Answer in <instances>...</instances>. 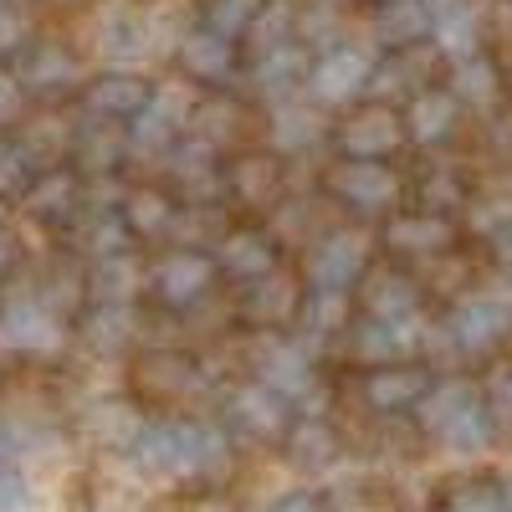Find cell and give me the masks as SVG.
Listing matches in <instances>:
<instances>
[{"instance_id": "6da1fadb", "label": "cell", "mask_w": 512, "mask_h": 512, "mask_svg": "<svg viewBox=\"0 0 512 512\" xmlns=\"http://www.w3.org/2000/svg\"><path fill=\"white\" fill-rule=\"evenodd\" d=\"M128 456L159 482H216L231 472V431L216 420H144Z\"/></svg>"}, {"instance_id": "7a4b0ae2", "label": "cell", "mask_w": 512, "mask_h": 512, "mask_svg": "<svg viewBox=\"0 0 512 512\" xmlns=\"http://www.w3.org/2000/svg\"><path fill=\"white\" fill-rule=\"evenodd\" d=\"M415 425L446 456H477L497 436V420L482 400V384H472V379H431V390L415 400Z\"/></svg>"}, {"instance_id": "3957f363", "label": "cell", "mask_w": 512, "mask_h": 512, "mask_svg": "<svg viewBox=\"0 0 512 512\" xmlns=\"http://www.w3.org/2000/svg\"><path fill=\"white\" fill-rule=\"evenodd\" d=\"M323 190L349 216H390L405 195V180H400L395 159H338L333 154Z\"/></svg>"}, {"instance_id": "277c9868", "label": "cell", "mask_w": 512, "mask_h": 512, "mask_svg": "<svg viewBox=\"0 0 512 512\" xmlns=\"http://www.w3.org/2000/svg\"><path fill=\"white\" fill-rule=\"evenodd\" d=\"M328 144L338 159H395L405 149V123L395 103L359 98L328 118Z\"/></svg>"}, {"instance_id": "5b68a950", "label": "cell", "mask_w": 512, "mask_h": 512, "mask_svg": "<svg viewBox=\"0 0 512 512\" xmlns=\"http://www.w3.org/2000/svg\"><path fill=\"white\" fill-rule=\"evenodd\" d=\"M216 256H210L205 246H185V241H175L159 262L144 272V287H149V297L159 308H169V313H190V308H200L205 297H210V287H216Z\"/></svg>"}, {"instance_id": "8992f818", "label": "cell", "mask_w": 512, "mask_h": 512, "mask_svg": "<svg viewBox=\"0 0 512 512\" xmlns=\"http://www.w3.org/2000/svg\"><path fill=\"white\" fill-rule=\"evenodd\" d=\"M507 328H512V308L507 303H497V297H487V292H466L441 313L436 338L456 359H487V354L502 349Z\"/></svg>"}, {"instance_id": "52a82bcc", "label": "cell", "mask_w": 512, "mask_h": 512, "mask_svg": "<svg viewBox=\"0 0 512 512\" xmlns=\"http://www.w3.org/2000/svg\"><path fill=\"white\" fill-rule=\"evenodd\" d=\"M369 67H374V52H369V47L333 41V47H318V52L308 57L303 93H308V103H318L323 113H338V108H349V103L364 98Z\"/></svg>"}, {"instance_id": "ba28073f", "label": "cell", "mask_w": 512, "mask_h": 512, "mask_svg": "<svg viewBox=\"0 0 512 512\" xmlns=\"http://www.w3.org/2000/svg\"><path fill=\"white\" fill-rule=\"evenodd\" d=\"M461 241V221L456 216H441V210H390V221L379 226V246L400 256V262H441V256H451Z\"/></svg>"}, {"instance_id": "9c48e42d", "label": "cell", "mask_w": 512, "mask_h": 512, "mask_svg": "<svg viewBox=\"0 0 512 512\" xmlns=\"http://www.w3.org/2000/svg\"><path fill=\"white\" fill-rule=\"evenodd\" d=\"M374 262V236L359 226H333L323 231L308 256H303V282L308 287H333V292H354V282Z\"/></svg>"}, {"instance_id": "30bf717a", "label": "cell", "mask_w": 512, "mask_h": 512, "mask_svg": "<svg viewBox=\"0 0 512 512\" xmlns=\"http://www.w3.org/2000/svg\"><path fill=\"white\" fill-rule=\"evenodd\" d=\"M221 190L241 210L267 216L287 195V159L277 149H236L231 159H221Z\"/></svg>"}, {"instance_id": "8fae6325", "label": "cell", "mask_w": 512, "mask_h": 512, "mask_svg": "<svg viewBox=\"0 0 512 512\" xmlns=\"http://www.w3.org/2000/svg\"><path fill=\"white\" fill-rule=\"evenodd\" d=\"M11 72L21 77L26 98H36V103H57V98L82 88V57L67 47V41H52V36H31L16 52Z\"/></svg>"}, {"instance_id": "7c38bea8", "label": "cell", "mask_w": 512, "mask_h": 512, "mask_svg": "<svg viewBox=\"0 0 512 512\" xmlns=\"http://www.w3.org/2000/svg\"><path fill=\"white\" fill-rule=\"evenodd\" d=\"M175 67H180V77L190 82V88H205V93L210 88H231L236 72H241V41H231V36L195 21L175 41Z\"/></svg>"}, {"instance_id": "4fadbf2b", "label": "cell", "mask_w": 512, "mask_h": 512, "mask_svg": "<svg viewBox=\"0 0 512 512\" xmlns=\"http://www.w3.org/2000/svg\"><path fill=\"white\" fill-rule=\"evenodd\" d=\"M267 344L262 354H256V379L272 384V390L297 410L318 400V364H313V349L303 344V338H282V333H262Z\"/></svg>"}, {"instance_id": "5bb4252c", "label": "cell", "mask_w": 512, "mask_h": 512, "mask_svg": "<svg viewBox=\"0 0 512 512\" xmlns=\"http://www.w3.org/2000/svg\"><path fill=\"white\" fill-rule=\"evenodd\" d=\"M154 16L144 6H134V0H113V6L98 11L93 21V47L108 67H134L154 52Z\"/></svg>"}, {"instance_id": "9a60e30c", "label": "cell", "mask_w": 512, "mask_h": 512, "mask_svg": "<svg viewBox=\"0 0 512 512\" xmlns=\"http://www.w3.org/2000/svg\"><path fill=\"white\" fill-rule=\"evenodd\" d=\"M221 149H210L190 134H180L169 144V154L159 159L164 175H169V190H175L180 205H216L226 190H221Z\"/></svg>"}, {"instance_id": "2e32d148", "label": "cell", "mask_w": 512, "mask_h": 512, "mask_svg": "<svg viewBox=\"0 0 512 512\" xmlns=\"http://www.w3.org/2000/svg\"><path fill=\"white\" fill-rule=\"evenodd\" d=\"M461 118L466 108L456 103V93L446 82H425L400 103V123H405V144L415 149H446L461 134Z\"/></svg>"}, {"instance_id": "e0dca14e", "label": "cell", "mask_w": 512, "mask_h": 512, "mask_svg": "<svg viewBox=\"0 0 512 512\" xmlns=\"http://www.w3.org/2000/svg\"><path fill=\"white\" fill-rule=\"evenodd\" d=\"M21 210L36 226H77L82 210H88V180L77 175L72 164H52V169H36Z\"/></svg>"}, {"instance_id": "ac0fdd59", "label": "cell", "mask_w": 512, "mask_h": 512, "mask_svg": "<svg viewBox=\"0 0 512 512\" xmlns=\"http://www.w3.org/2000/svg\"><path fill=\"white\" fill-rule=\"evenodd\" d=\"M210 256H216L221 277L246 287L256 277H267L272 267H282V241L272 226H226L216 236V246H210Z\"/></svg>"}, {"instance_id": "d6986e66", "label": "cell", "mask_w": 512, "mask_h": 512, "mask_svg": "<svg viewBox=\"0 0 512 512\" xmlns=\"http://www.w3.org/2000/svg\"><path fill=\"white\" fill-rule=\"evenodd\" d=\"M354 292H359V313L364 318H384V323L420 318V303H425V282L415 272L395 267V262H384V267L369 262V272L354 282Z\"/></svg>"}, {"instance_id": "ffe728a7", "label": "cell", "mask_w": 512, "mask_h": 512, "mask_svg": "<svg viewBox=\"0 0 512 512\" xmlns=\"http://www.w3.org/2000/svg\"><path fill=\"white\" fill-rule=\"evenodd\" d=\"M154 93V82L134 67H103L93 77H82V88H77V103L88 118H108V123H128Z\"/></svg>"}, {"instance_id": "44dd1931", "label": "cell", "mask_w": 512, "mask_h": 512, "mask_svg": "<svg viewBox=\"0 0 512 512\" xmlns=\"http://www.w3.org/2000/svg\"><path fill=\"white\" fill-rule=\"evenodd\" d=\"M292 415L297 410L272 390V384H262V379L236 384L231 400H226V425H231V431H241V436H251V441H282Z\"/></svg>"}, {"instance_id": "7402d4cb", "label": "cell", "mask_w": 512, "mask_h": 512, "mask_svg": "<svg viewBox=\"0 0 512 512\" xmlns=\"http://www.w3.org/2000/svg\"><path fill=\"white\" fill-rule=\"evenodd\" d=\"M67 338V323L41 308L36 297H11V303H0V349L11 354H57Z\"/></svg>"}, {"instance_id": "603a6c76", "label": "cell", "mask_w": 512, "mask_h": 512, "mask_svg": "<svg viewBox=\"0 0 512 512\" xmlns=\"http://www.w3.org/2000/svg\"><path fill=\"white\" fill-rule=\"evenodd\" d=\"M431 369H425L420 359H395V364H369L364 379H359V395L369 410L379 415H405L415 410V400L431 390Z\"/></svg>"}, {"instance_id": "cb8c5ba5", "label": "cell", "mask_w": 512, "mask_h": 512, "mask_svg": "<svg viewBox=\"0 0 512 512\" xmlns=\"http://www.w3.org/2000/svg\"><path fill=\"white\" fill-rule=\"evenodd\" d=\"M128 159V134L123 123H108V118H88L82 113L72 123V154L67 164L77 169L82 180H113Z\"/></svg>"}, {"instance_id": "d4e9b609", "label": "cell", "mask_w": 512, "mask_h": 512, "mask_svg": "<svg viewBox=\"0 0 512 512\" xmlns=\"http://www.w3.org/2000/svg\"><path fill=\"white\" fill-rule=\"evenodd\" d=\"M297 308H303V282L287 267H272L267 277L246 282V292H241V318L256 333H277V328L297 323Z\"/></svg>"}, {"instance_id": "484cf974", "label": "cell", "mask_w": 512, "mask_h": 512, "mask_svg": "<svg viewBox=\"0 0 512 512\" xmlns=\"http://www.w3.org/2000/svg\"><path fill=\"white\" fill-rule=\"evenodd\" d=\"M446 88L456 93V103L466 108V113H502L507 108V67L482 47V52H472V57H456L451 62V72H446Z\"/></svg>"}, {"instance_id": "4316f807", "label": "cell", "mask_w": 512, "mask_h": 512, "mask_svg": "<svg viewBox=\"0 0 512 512\" xmlns=\"http://www.w3.org/2000/svg\"><path fill=\"white\" fill-rule=\"evenodd\" d=\"M308 47L303 41H282V47H267V52H256L246 57V77H251V93L262 98V103H282V98H297L303 93V77H308Z\"/></svg>"}, {"instance_id": "83f0119b", "label": "cell", "mask_w": 512, "mask_h": 512, "mask_svg": "<svg viewBox=\"0 0 512 512\" xmlns=\"http://www.w3.org/2000/svg\"><path fill=\"white\" fill-rule=\"evenodd\" d=\"M113 210H118V221L128 226V236H134V241H169V236H175V221H180L175 190H169V185H154V180L128 185V190L118 195Z\"/></svg>"}, {"instance_id": "f1b7e54d", "label": "cell", "mask_w": 512, "mask_h": 512, "mask_svg": "<svg viewBox=\"0 0 512 512\" xmlns=\"http://www.w3.org/2000/svg\"><path fill=\"white\" fill-rule=\"evenodd\" d=\"M420 318H405V323H384V318H349L344 338L354 359L369 369V364H395V359H415L420 354Z\"/></svg>"}, {"instance_id": "f546056e", "label": "cell", "mask_w": 512, "mask_h": 512, "mask_svg": "<svg viewBox=\"0 0 512 512\" xmlns=\"http://www.w3.org/2000/svg\"><path fill=\"white\" fill-rule=\"evenodd\" d=\"M318 144H328V113L318 103H297V98L267 103V149L292 159V154H308Z\"/></svg>"}, {"instance_id": "4dcf8cb0", "label": "cell", "mask_w": 512, "mask_h": 512, "mask_svg": "<svg viewBox=\"0 0 512 512\" xmlns=\"http://www.w3.org/2000/svg\"><path fill=\"white\" fill-rule=\"evenodd\" d=\"M134 379L154 400H185L200 390V364L185 349H144L134 359Z\"/></svg>"}, {"instance_id": "1f68e13d", "label": "cell", "mask_w": 512, "mask_h": 512, "mask_svg": "<svg viewBox=\"0 0 512 512\" xmlns=\"http://www.w3.org/2000/svg\"><path fill=\"white\" fill-rule=\"evenodd\" d=\"M431 47L456 62V57H472L487 47V21L477 11V0H436V16H431Z\"/></svg>"}, {"instance_id": "d6a6232c", "label": "cell", "mask_w": 512, "mask_h": 512, "mask_svg": "<svg viewBox=\"0 0 512 512\" xmlns=\"http://www.w3.org/2000/svg\"><path fill=\"white\" fill-rule=\"evenodd\" d=\"M241 128H246V103L231 98L226 88H210V93H195V108L185 118V134L210 144V149H231L241 139Z\"/></svg>"}, {"instance_id": "836d02e7", "label": "cell", "mask_w": 512, "mask_h": 512, "mask_svg": "<svg viewBox=\"0 0 512 512\" xmlns=\"http://www.w3.org/2000/svg\"><path fill=\"white\" fill-rule=\"evenodd\" d=\"M72 323H77V338L93 354H123V349H134V338H139V308L134 303H82V313Z\"/></svg>"}, {"instance_id": "e575fe53", "label": "cell", "mask_w": 512, "mask_h": 512, "mask_svg": "<svg viewBox=\"0 0 512 512\" xmlns=\"http://www.w3.org/2000/svg\"><path fill=\"white\" fill-rule=\"evenodd\" d=\"M287 461L297 472H328V466L344 461V441H338V425L323 415H292V425L282 431Z\"/></svg>"}, {"instance_id": "d590c367", "label": "cell", "mask_w": 512, "mask_h": 512, "mask_svg": "<svg viewBox=\"0 0 512 512\" xmlns=\"http://www.w3.org/2000/svg\"><path fill=\"white\" fill-rule=\"evenodd\" d=\"M144 292V267L134 246L128 251H113V256H93L88 272H82V297L88 303H134Z\"/></svg>"}, {"instance_id": "8d00e7d4", "label": "cell", "mask_w": 512, "mask_h": 512, "mask_svg": "<svg viewBox=\"0 0 512 512\" xmlns=\"http://www.w3.org/2000/svg\"><path fill=\"white\" fill-rule=\"evenodd\" d=\"M431 16H436V0H374V41H379V52L431 41Z\"/></svg>"}, {"instance_id": "74e56055", "label": "cell", "mask_w": 512, "mask_h": 512, "mask_svg": "<svg viewBox=\"0 0 512 512\" xmlns=\"http://www.w3.org/2000/svg\"><path fill=\"white\" fill-rule=\"evenodd\" d=\"M16 144L26 149V159H31V169H52V164H67V154H72V118H62V113H26L21 123H16Z\"/></svg>"}, {"instance_id": "f35d334b", "label": "cell", "mask_w": 512, "mask_h": 512, "mask_svg": "<svg viewBox=\"0 0 512 512\" xmlns=\"http://www.w3.org/2000/svg\"><path fill=\"white\" fill-rule=\"evenodd\" d=\"M82 431H88V441H98L103 451H128L144 431V410L134 400H98L82 415Z\"/></svg>"}, {"instance_id": "ab89813d", "label": "cell", "mask_w": 512, "mask_h": 512, "mask_svg": "<svg viewBox=\"0 0 512 512\" xmlns=\"http://www.w3.org/2000/svg\"><path fill=\"white\" fill-rule=\"evenodd\" d=\"M292 36H297V0H262V11L251 16V26L241 36V62L267 47H282Z\"/></svg>"}, {"instance_id": "60d3db41", "label": "cell", "mask_w": 512, "mask_h": 512, "mask_svg": "<svg viewBox=\"0 0 512 512\" xmlns=\"http://www.w3.org/2000/svg\"><path fill=\"white\" fill-rule=\"evenodd\" d=\"M297 328L308 338H338L349 328V292H333V287H308L303 292V308H297Z\"/></svg>"}, {"instance_id": "b9f144b4", "label": "cell", "mask_w": 512, "mask_h": 512, "mask_svg": "<svg viewBox=\"0 0 512 512\" xmlns=\"http://www.w3.org/2000/svg\"><path fill=\"white\" fill-rule=\"evenodd\" d=\"M344 31V0H297V41L308 52L333 47Z\"/></svg>"}, {"instance_id": "7bdbcfd3", "label": "cell", "mask_w": 512, "mask_h": 512, "mask_svg": "<svg viewBox=\"0 0 512 512\" xmlns=\"http://www.w3.org/2000/svg\"><path fill=\"white\" fill-rule=\"evenodd\" d=\"M441 512H507V492L497 477H461L441 492Z\"/></svg>"}, {"instance_id": "ee69618b", "label": "cell", "mask_w": 512, "mask_h": 512, "mask_svg": "<svg viewBox=\"0 0 512 512\" xmlns=\"http://www.w3.org/2000/svg\"><path fill=\"white\" fill-rule=\"evenodd\" d=\"M256 11H262V0H200V26L241 41Z\"/></svg>"}, {"instance_id": "f6af8a7d", "label": "cell", "mask_w": 512, "mask_h": 512, "mask_svg": "<svg viewBox=\"0 0 512 512\" xmlns=\"http://www.w3.org/2000/svg\"><path fill=\"white\" fill-rule=\"evenodd\" d=\"M456 216H466V231L477 236H492L502 221H512V195L502 190H482V195H466V205L456 210Z\"/></svg>"}, {"instance_id": "bcb514c9", "label": "cell", "mask_w": 512, "mask_h": 512, "mask_svg": "<svg viewBox=\"0 0 512 512\" xmlns=\"http://www.w3.org/2000/svg\"><path fill=\"white\" fill-rule=\"evenodd\" d=\"M466 180L456 175V169H431V175L420 180V205L425 210H441V216H456V210L466 205Z\"/></svg>"}, {"instance_id": "7dc6e473", "label": "cell", "mask_w": 512, "mask_h": 512, "mask_svg": "<svg viewBox=\"0 0 512 512\" xmlns=\"http://www.w3.org/2000/svg\"><path fill=\"white\" fill-rule=\"evenodd\" d=\"M31 175H36V169H31L26 149L16 144V134H0V200H21Z\"/></svg>"}, {"instance_id": "c3c4849f", "label": "cell", "mask_w": 512, "mask_h": 512, "mask_svg": "<svg viewBox=\"0 0 512 512\" xmlns=\"http://www.w3.org/2000/svg\"><path fill=\"white\" fill-rule=\"evenodd\" d=\"M36 36V21L26 0H0V62H16V52Z\"/></svg>"}, {"instance_id": "681fc988", "label": "cell", "mask_w": 512, "mask_h": 512, "mask_svg": "<svg viewBox=\"0 0 512 512\" xmlns=\"http://www.w3.org/2000/svg\"><path fill=\"white\" fill-rule=\"evenodd\" d=\"M31 477L16 456L0 451V512H31Z\"/></svg>"}, {"instance_id": "f907efd6", "label": "cell", "mask_w": 512, "mask_h": 512, "mask_svg": "<svg viewBox=\"0 0 512 512\" xmlns=\"http://www.w3.org/2000/svg\"><path fill=\"white\" fill-rule=\"evenodd\" d=\"M26 113H31V98L21 88V77L11 67H0V134H11Z\"/></svg>"}, {"instance_id": "816d5d0a", "label": "cell", "mask_w": 512, "mask_h": 512, "mask_svg": "<svg viewBox=\"0 0 512 512\" xmlns=\"http://www.w3.org/2000/svg\"><path fill=\"white\" fill-rule=\"evenodd\" d=\"M482 400H487V410H492L497 425H512V369H497L482 384Z\"/></svg>"}, {"instance_id": "f5cc1de1", "label": "cell", "mask_w": 512, "mask_h": 512, "mask_svg": "<svg viewBox=\"0 0 512 512\" xmlns=\"http://www.w3.org/2000/svg\"><path fill=\"white\" fill-rule=\"evenodd\" d=\"M21 262H26V241H21V231L0 221V282H6Z\"/></svg>"}, {"instance_id": "db71d44e", "label": "cell", "mask_w": 512, "mask_h": 512, "mask_svg": "<svg viewBox=\"0 0 512 512\" xmlns=\"http://www.w3.org/2000/svg\"><path fill=\"white\" fill-rule=\"evenodd\" d=\"M267 512H323V502H318V492L297 487V492H282V497H272V502H267Z\"/></svg>"}, {"instance_id": "11a10c76", "label": "cell", "mask_w": 512, "mask_h": 512, "mask_svg": "<svg viewBox=\"0 0 512 512\" xmlns=\"http://www.w3.org/2000/svg\"><path fill=\"white\" fill-rule=\"evenodd\" d=\"M487 246H492V267L512 272V221H502V226L487 236Z\"/></svg>"}, {"instance_id": "9f6ffc18", "label": "cell", "mask_w": 512, "mask_h": 512, "mask_svg": "<svg viewBox=\"0 0 512 512\" xmlns=\"http://www.w3.org/2000/svg\"><path fill=\"white\" fill-rule=\"evenodd\" d=\"M502 492H507V512H512V477H507V482H502Z\"/></svg>"}, {"instance_id": "6f0895ef", "label": "cell", "mask_w": 512, "mask_h": 512, "mask_svg": "<svg viewBox=\"0 0 512 512\" xmlns=\"http://www.w3.org/2000/svg\"><path fill=\"white\" fill-rule=\"evenodd\" d=\"M57 6H77V0H57Z\"/></svg>"}, {"instance_id": "680465c9", "label": "cell", "mask_w": 512, "mask_h": 512, "mask_svg": "<svg viewBox=\"0 0 512 512\" xmlns=\"http://www.w3.org/2000/svg\"><path fill=\"white\" fill-rule=\"evenodd\" d=\"M507 6H512V0H507Z\"/></svg>"}]
</instances>
